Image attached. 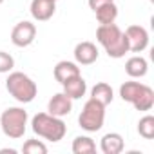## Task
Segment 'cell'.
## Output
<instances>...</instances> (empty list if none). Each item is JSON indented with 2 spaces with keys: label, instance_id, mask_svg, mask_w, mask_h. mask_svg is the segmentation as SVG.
Instances as JSON below:
<instances>
[{
  "label": "cell",
  "instance_id": "obj_25",
  "mask_svg": "<svg viewBox=\"0 0 154 154\" xmlns=\"http://www.w3.org/2000/svg\"><path fill=\"white\" fill-rule=\"evenodd\" d=\"M53 2H58V0H53Z\"/></svg>",
  "mask_w": 154,
  "mask_h": 154
},
{
  "label": "cell",
  "instance_id": "obj_6",
  "mask_svg": "<svg viewBox=\"0 0 154 154\" xmlns=\"http://www.w3.org/2000/svg\"><path fill=\"white\" fill-rule=\"evenodd\" d=\"M105 122V105H102L100 102L89 98L78 116V123L84 131L87 132H96L103 127Z\"/></svg>",
  "mask_w": 154,
  "mask_h": 154
},
{
  "label": "cell",
  "instance_id": "obj_7",
  "mask_svg": "<svg viewBox=\"0 0 154 154\" xmlns=\"http://www.w3.org/2000/svg\"><path fill=\"white\" fill-rule=\"evenodd\" d=\"M35 38H36V26L27 20L18 22L11 31V42L17 47H27L35 42Z\"/></svg>",
  "mask_w": 154,
  "mask_h": 154
},
{
  "label": "cell",
  "instance_id": "obj_19",
  "mask_svg": "<svg viewBox=\"0 0 154 154\" xmlns=\"http://www.w3.org/2000/svg\"><path fill=\"white\" fill-rule=\"evenodd\" d=\"M138 132L145 140H152L154 138V116L152 114H145L143 118H140V122H138Z\"/></svg>",
  "mask_w": 154,
  "mask_h": 154
},
{
  "label": "cell",
  "instance_id": "obj_13",
  "mask_svg": "<svg viewBox=\"0 0 154 154\" xmlns=\"http://www.w3.org/2000/svg\"><path fill=\"white\" fill-rule=\"evenodd\" d=\"M63 85V94H67L71 100H80L82 96H85V91H87V84L85 80L82 78V74L78 76H72V78H69L67 82L62 84Z\"/></svg>",
  "mask_w": 154,
  "mask_h": 154
},
{
  "label": "cell",
  "instance_id": "obj_4",
  "mask_svg": "<svg viewBox=\"0 0 154 154\" xmlns=\"http://www.w3.org/2000/svg\"><path fill=\"white\" fill-rule=\"evenodd\" d=\"M6 87L9 91V94L20 102V103H31L38 93V87L36 84L29 78L27 74L20 72V71H13L9 72L8 80H6Z\"/></svg>",
  "mask_w": 154,
  "mask_h": 154
},
{
  "label": "cell",
  "instance_id": "obj_23",
  "mask_svg": "<svg viewBox=\"0 0 154 154\" xmlns=\"http://www.w3.org/2000/svg\"><path fill=\"white\" fill-rule=\"evenodd\" d=\"M6 152H9V154H15L17 150H15V149H2V150H0V154H6Z\"/></svg>",
  "mask_w": 154,
  "mask_h": 154
},
{
  "label": "cell",
  "instance_id": "obj_20",
  "mask_svg": "<svg viewBox=\"0 0 154 154\" xmlns=\"http://www.w3.org/2000/svg\"><path fill=\"white\" fill-rule=\"evenodd\" d=\"M22 152H26V154H45L47 147L40 140H27L22 147Z\"/></svg>",
  "mask_w": 154,
  "mask_h": 154
},
{
  "label": "cell",
  "instance_id": "obj_17",
  "mask_svg": "<svg viewBox=\"0 0 154 154\" xmlns=\"http://www.w3.org/2000/svg\"><path fill=\"white\" fill-rule=\"evenodd\" d=\"M94 15H96V20H98V24H100V26L112 24V22L118 18V8H116V4H114V2H109V4L100 6V8L94 11Z\"/></svg>",
  "mask_w": 154,
  "mask_h": 154
},
{
  "label": "cell",
  "instance_id": "obj_9",
  "mask_svg": "<svg viewBox=\"0 0 154 154\" xmlns=\"http://www.w3.org/2000/svg\"><path fill=\"white\" fill-rule=\"evenodd\" d=\"M98 47L93 44V42H80V44H76L74 47V60L76 63H80V65H91L98 60Z\"/></svg>",
  "mask_w": 154,
  "mask_h": 154
},
{
  "label": "cell",
  "instance_id": "obj_15",
  "mask_svg": "<svg viewBox=\"0 0 154 154\" xmlns=\"http://www.w3.org/2000/svg\"><path fill=\"white\" fill-rule=\"evenodd\" d=\"M149 71V63L143 56L134 54L125 62V72L131 76V78H143Z\"/></svg>",
  "mask_w": 154,
  "mask_h": 154
},
{
  "label": "cell",
  "instance_id": "obj_5",
  "mask_svg": "<svg viewBox=\"0 0 154 154\" xmlns=\"http://www.w3.org/2000/svg\"><path fill=\"white\" fill-rule=\"evenodd\" d=\"M0 127L2 132L11 140L22 138L27 127V111L22 107H8L0 114Z\"/></svg>",
  "mask_w": 154,
  "mask_h": 154
},
{
  "label": "cell",
  "instance_id": "obj_8",
  "mask_svg": "<svg viewBox=\"0 0 154 154\" xmlns=\"http://www.w3.org/2000/svg\"><path fill=\"white\" fill-rule=\"evenodd\" d=\"M127 44H129V53H141L149 45V33L143 26H129L125 31Z\"/></svg>",
  "mask_w": 154,
  "mask_h": 154
},
{
  "label": "cell",
  "instance_id": "obj_2",
  "mask_svg": "<svg viewBox=\"0 0 154 154\" xmlns=\"http://www.w3.org/2000/svg\"><path fill=\"white\" fill-rule=\"evenodd\" d=\"M31 129L36 136H40L47 141H53V143L63 140V136L67 132V127H65L63 120L58 118V116H53L49 112L35 114L33 120H31Z\"/></svg>",
  "mask_w": 154,
  "mask_h": 154
},
{
  "label": "cell",
  "instance_id": "obj_22",
  "mask_svg": "<svg viewBox=\"0 0 154 154\" xmlns=\"http://www.w3.org/2000/svg\"><path fill=\"white\" fill-rule=\"evenodd\" d=\"M109 2H114V0H87V4H89V8H91L93 11H96L100 6H103V4H109Z\"/></svg>",
  "mask_w": 154,
  "mask_h": 154
},
{
  "label": "cell",
  "instance_id": "obj_1",
  "mask_svg": "<svg viewBox=\"0 0 154 154\" xmlns=\"http://www.w3.org/2000/svg\"><path fill=\"white\" fill-rule=\"evenodd\" d=\"M96 40L102 44L105 53L111 58H123L129 53V44L125 33L112 22L105 26H98L96 29Z\"/></svg>",
  "mask_w": 154,
  "mask_h": 154
},
{
  "label": "cell",
  "instance_id": "obj_3",
  "mask_svg": "<svg viewBox=\"0 0 154 154\" xmlns=\"http://www.w3.org/2000/svg\"><path fill=\"white\" fill-rule=\"evenodd\" d=\"M120 96L123 102L134 105L136 111H150L154 107V91L141 82H125L120 85Z\"/></svg>",
  "mask_w": 154,
  "mask_h": 154
},
{
  "label": "cell",
  "instance_id": "obj_18",
  "mask_svg": "<svg viewBox=\"0 0 154 154\" xmlns=\"http://www.w3.org/2000/svg\"><path fill=\"white\" fill-rule=\"evenodd\" d=\"M71 149L74 154H93V152H96V143L89 136H76L72 140Z\"/></svg>",
  "mask_w": 154,
  "mask_h": 154
},
{
  "label": "cell",
  "instance_id": "obj_21",
  "mask_svg": "<svg viewBox=\"0 0 154 154\" xmlns=\"http://www.w3.org/2000/svg\"><path fill=\"white\" fill-rule=\"evenodd\" d=\"M13 67H15V58L6 51H0V72H9Z\"/></svg>",
  "mask_w": 154,
  "mask_h": 154
},
{
  "label": "cell",
  "instance_id": "obj_14",
  "mask_svg": "<svg viewBox=\"0 0 154 154\" xmlns=\"http://www.w3.org/2000/svg\"><path fill=\"white\" fill-rule=\"evenodd\" d=\"M123 147H125L123 138L118 132H107L100 141V149L103 154H120L123 150Z\"/></svg>",
  "mask_w": 154,
  "mask_h": 154
},
{
  "label": "cell",
  "instance_id": "obj_10",
  "mask_svg": "<svg viewBox=\"0 0 154 154\" xmlns=\"http://www.w3.org/2000/svg\"><path fill=\"white\" fill-rule=\"evenodd\" d=\"M71 111H72V100L63 93H56L47 103V112L53 116H58V118L67 116Z\"/></svg>",
  "mask_w": 154,
  "mask_h": 154
},
{
  "label": "cell",
  "instance_id": "obj_16",
  "mask_svg": "<svg viewBox=\"0 0 154 154\" xmlns=\"http://www.w3.org/2000/svg\"><path fill=\"white\" fill-rule=\"evenodd\" d=\"M91 98L107 107V105L112 102V98H114L112 87H111L109 84H105V82H100V84H96V85L91 89Z\"/></svg>",
  "mask_w": 154,
  "mask_h": 154
},
{
  "label": "cell",
  "instance_id": "obj_12",
  "mask_svg": "<svg viewBox=\"0 0 154 154\" xmlns=\"http://www.w3.org/2000/svg\"><path fill=\"white\" fill-rule=\"evenodd\" d=\"M78 74H82L78 63L67 62V60L58 62V63L54 65V69H53V76H54V80H56L58 84H63V82H67L69 78H72V76H78Z\"/></svg>",
  "mask_w": 154,
  "mask_h": 154
},
{
  "label": "cell",
  "instance_id": "obj_24",
  "mask_svg": "<svg viewBox=\"0 0 154 154\" xmlns=\"http://www.w3.org/2000/svg\"><path fill=\"white\" fill-rule=\"evenodd\" d=\"M0 4H4V0H0Z\"/></svg>",
  "mask_w": 154,
  "mask_h": 154
},
{
  "label": "cell",
  "instance_id": "obj_11",
  "mask_svg": "<svg viewBox=\"0 0 154 154\" xmlns=\"http://www.w3.org/2000/svg\"><path fill=\"white\" fill-rule=\"evenodd\" d=\"M31 17L38 22H45L49 20L54 11H56V2H53V0H31Z\"/></svg>",
  "mask_w": 154,
  "mask_h": 154
}]
</instances>
